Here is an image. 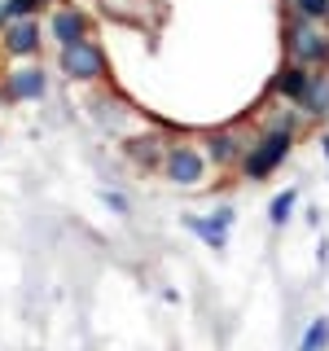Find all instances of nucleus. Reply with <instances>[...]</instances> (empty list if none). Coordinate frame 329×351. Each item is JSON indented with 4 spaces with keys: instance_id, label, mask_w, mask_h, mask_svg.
<instances>
[{
    "instance_id": "nucleus-1",
    "label": "nucleus",
    "mask_w": 329,
    "mask_h": 351,
    "mask_svg": "<svg viewBox=\"0 0 329 351\" xmlns=\"http://www.w3.org/2000/svg\"><path fill=\"white\" fill-rule=\"evenodd\" d=\"M303 110L294 106V110H285V114H272L268 123L259 128V136L250 141V149H246V158H241V176H246L250 184H259V180H268L272 171L281 167L285 158H290V149H294V136H299V123H303Z\"/></svg>"
},
{
    "instance_id": "nucleus-2",
    "label": "nucleus",
    "mask_w": 329,
    "mask_h": 351,
    "mask_svg": "<svg viewBox=\"0 0 329 351\" xmlns=\"http://www.w3.org/2000/svg\"><path fill=\"white\" fill-rule=\"evenodd\" d=\"M281 40H285V62L307 66V71H329V31L321 22H307L299 14H290Z\"/></svg>"
},
{
    "instance_id": "nucleus-3",
    "label": "nucleus",
    "mask_w": 329,
    "mask_h": 351,
    "mask_svg": "<svg viewBox=\"0 0 329 351\" xmlns=\"http://www.w3.org/2000/svg\"><path fill=\"white\" fill-rule=\"evenodd\" d=\"M58 71L71 84H97V80H106V53H101V44H97L93 36L80 40V44H66V49L58 53Z\"/></svg>"
},
{
    "instance_id": "nucleus-4",
    "label": "nucleus",
    "mask_w": 329,
    "mask_h": 351,
    "mask_svg": "<svg viewBox=\"0 0 329 351\" xmlns=\"http://www.w3.org/2000/svg\"><path fill=\"white\" fill-rule=\"evenodd\" d=\"M206 171H211V158H206V149L189 145V141H175V145L167 149L162 176H167L171 184H180V189H197V184L206 180Z\"/></svg>"
},
{
    "instance_id": "nucleus-5",
    "label": "nucleus",
    "mask_w": 329,
    "mask_h": 351,
    "mask_svg": "<svg viewBox=\"0 0 329 351\" xmlns=\"http://www.w3.org/2000/svg\"><path fill=\"white\" fill-rule=\"evenodd\" d=\"M233 224H237L233 206H215L211 215H184V228H189L202 246H211L215 255H224V250H228V233H233Z\"/></svg>"
},
{
    "instance_id": "nucleus-6",
    "label": "nucleus",
    "mask_w": 329,
    "mask_h": 351,
    "mask_svg": "<svg viewBox=\"0 0 329 351\" xmlns=\"http://www.w3.org/2000/svg\"><path fill=\"white\" fill-rule=\"evenodd\" d=\"M44 36H49V27H40V18H14L0 31V49L9 58H40Z\"/></svg>"
},
{
    "instance_id": "nucleus-7",
    "label": "nucleus",
    "mask_w": 329,
    "mask_h": 351,
    "mask_svg": "<svg viewBox=\"0 0 329 351\" xmlns=\"http://www.w3.org/2000/svg\"><path fill=\"white\" fill-rule=\"evenodd\" d=\"M202 149H206V158H211V167H241L250 141L241 136V128H211Z\"/></svg>"
},
{
    "instance_id": "nucleus-8",
    "label": "nucleus",
    "mask_w": 329,
    "mask_h": 351,
    "mask_svg": "<svg viewBox=\"0 0 329 351\" xmlns=\"http://www.w3.org/2000/svg\"><path fill=\"white\" fill-rule=\"evenodd\" d=\"M44 93H49L44 66H18V71H9L5 84H0V97H5V101H40Z\"/></svg>"
},
{
    "instance_id": "nucleus-9",
    "label": "nucleus",
    "mask_w": 329,
    "mask_h": 351,
    "mask_svg": "<svg viewBox=\"0 0 329 351\" xmlns=\"http://www.w3.org/2000/svg\"><path fill=\"white\" fill-rule=\"evenodd\" d=\"M49 36L58 40V49H66V44H80L93 36V22H88L84 9H75V5H58L49 14Z\"/></svg>"
},
{
    "instance_id": "nucleus-10",
    "label": "nucleus",
    "mask_w": 329,
    "mask_h": 351,
    "mask_svg": "<svg viewBox=\"0 0 329 351\" xmlns=\"http://www.w3.org/2000/svg\"><path fill=\"white\" fill-rule=\"evenodd\" d=\"M312 75L316 71H307V66H294V62H281V71L272 75V84H268V93L277 97V101L285 106H303V97H307V88H312Z\"/></svg>"
},
{
    "instance_id": "nucleus-11",
    "label": "nucleus",
    "mask_w": 329,
    "mask_h": 351,
    "mask_svg": "<svg viewBox=\"0 0 329 351\" xmlns=\"http://www.w3.org/2000/svg\"><path fill=\"white\" fill-rule=\"evenodd\" d=\"M127 158L136 162V167H145V171H162V162H167V141L158 136V132H145V136H132L127 141Z\"/></svg>"
},
{
    "instance_id": "nucleus-12",
    "label": "nucleus",
    "mask_w": 329,
    "mask_h": 351,
    "mask_svg": "<svg viewBox=\"0 0 329 351\" xmlns=\"http://www.w3.org/2000/svg\"><path fill=\"white\" fill-rule=\"evenodd\" d=\"M303 114L307 119H325L329 114V71H316L312 75V88H307V97H303Z\"/></svg>"
},
{
    "instance_id": "nucleus-13",
    "label": "nucleus",
    "mask_w": 329,
    "mask_h": 351,
    "mask_svg": "<svg viewBox=\"0 0 329 351\" xmlns=\"http://www.w3.org/2000/svg\"><path fill=\"white\" fill-rule=\"evenodd\" d=\"M294 206H299V189H281V193H272V202H268V224L272 228H285L290 224V215H294Z\"/></svg>"
},
{
    "instance_id": "nucleus-14",
    "label": "nucleus",
    "mask_w": 329,
    "mask_h": 351,
    "mask_svg": "<svg viewBox=\"0 0 329 351\" xmlns=\"http://www.w3.org/2000/svg\"><path fill=\"white\" fill-rule=\"evenodd\" d=\"M299 351H329V316H316V321H307Z\"/></svg>"
},
{
    "instance_id": "nucleus-15",
    "label": "nucleus",
    "mask_w": 329,
    "mask_h": 351,
    "mask_svg": "<svg viewBox=\"0 0 329 351\" xmlns=\"http://www.w3.org/2000/svg\"><path fill=\"white\" fill-rule=\"evenodd\" d=\"M290 14H299L307 22H321L329 27V0H290Z\"/></svg>"
},
{
    "instance_id": "nucleus-16",
    "label": "nucleus",
    "mask_w": 329,
    "mask_h": 351,
    "mask_svg": "<svg viewBox=\"0 0 329 351\" xmlns=\"http://www.w3.org/2000/svg\"><path fill=\"white\" fill-rule=\"evenodd\" d=\"M53 0H9V14L14 18H40V9H49Z\"/></svg>"
},
{
    "instance_id": "nucleus-17",
    "label": "nucleus",
    "mask_w": 329,
    "mask_h": 351,
    "mask_svg": "<svg viewBox=\"0 0 329 351\" xmlns=\"http://www.w3.org/2000/svg\"><path fill=\"white\" fill-rule=\"evenodd\" d=\"M101 202H106L114 215H127V211H132V202H127V197L119 193V189H101Z\"/></svg>"
},
{
    "instance_id": "nucleus-18",
    "label": "nucleus",
    "mask_w": 329,
    "mask_h": 351,
    "mask_svg": "<svg viewBox=\"0 0 329 351\" xmlns=\"http://www.w3.org/2000/svg\"><path fill=\"white\" fill-rule=\"evenodd\" d=\"M9 22H14V14H9V0H0V31H5Z\"/></svg>"
},
{
    "instance_id": "nucleus-19",
    "label": "nucleus",
    "mask_w": 329,
    "mask_h": 351,
    "mask_svg": "<svg viewBox=\"0 0 329 351\" xmlns=\"http://www.w3.org/2000/svg\"><path fill=\"white\" fill-rule=\"evenodd\" d=\"M321 149H325V158H329V132H325V136H321Z\"/></svg>"
}]
</instances>
